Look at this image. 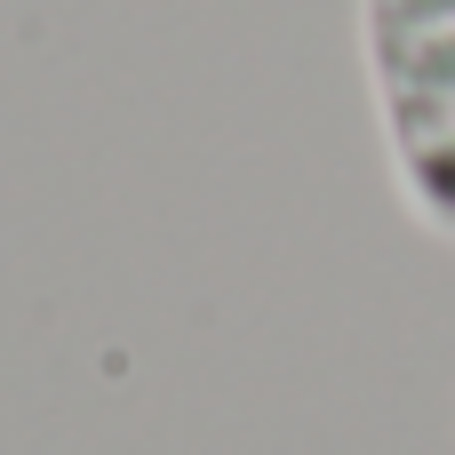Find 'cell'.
<instances>
[{
  "label": "cell",
  "mask_w": 455,
  "mask_h": 455,
  "mask_svg": "<svg viewBox=\"0 0 455 455\" xmlns=\"http://www.w3.org/2000/svg\"><path fill=\"white\" fill-rule=\"evenodd\" d=\"M400 208L455 248V0H352Z\"/></svg>",
  "instance_id": "6da1fadb"
}]
</instances>
